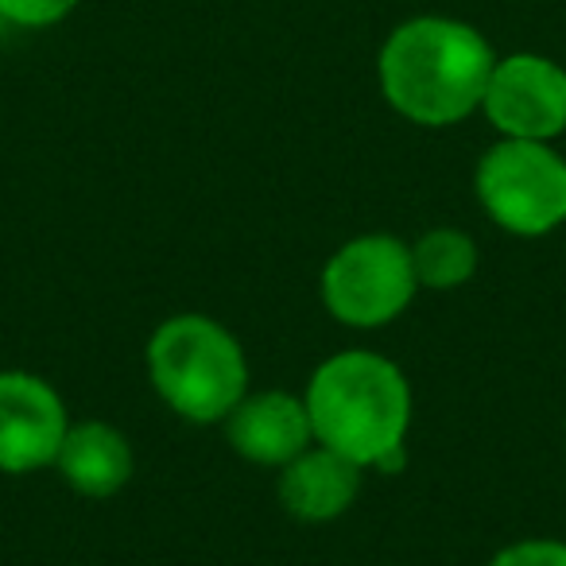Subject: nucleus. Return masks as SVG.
<instances>
[{
  "label": "nucleus",
  "mask_w": 566,
  "mask_h": 566,
  "mask_svg": "<svg viewBox=\"0 0 566 566\" xmlns=\"http://www.w3.org/2000/svg\"><path fill=\"white\" fill-rule=\"evenodd\" d=\"M311 427L318 447L349 458L361 470L396 473L408 462L411 385L403 369L373 349H342L307 380Z\"/></svg>",
  "instance_id": "1"
},
{
  "label": "nucleus",
  "mask_w": 566,
  "mask_h": 566,
  "mask_svg": "<svg viewBox=\"0 0 566 566\" xmlns=\"http://www.w3.org/2000/svg\"><path fill=\"white\" fill-rule=\"evenodd\" d=\"M493 66V48L473 24L416 17L385 40L377 78L385 102L411 125L450 128L481 109Z\"/></svg>",
  "instance_id": "2"
},
{
  "label": "nucleus",
  "mask_w": 566,
  "mask_h": 566,
  "mask_svg": "<svg viewBox=\"0 0 566 566\" xmlns=\"http://www.w3.org/2000/svg\"><path fill=\"white\" fill-rule=\"evenodd\" d=\"M144 361L156 396L187 423H226L229 411L249 396V357L210 315L190 311L159 323Z\"/></svg>",
  "instance_id": "3"
},
{
  "label": "nucleus",
  "mask_w": 566,
  "mask_h": 566,
  "mask_svg": "<svg viewBox=\"0 0 566 566\" xmlns=\"http://www.w3.org/2000/svg\"><path fill=\"white\" fill-rule=\"evenodd\" d=\"M481 210L512 237H547L566 226V159L543 140H501L473 171Z\"/></svg>",
  "instance_id": "4"
},
{
  "label": "nucleus",
  "mask_w": 566,
  "mask_h": 566,
  "mask_svg": "<svg viewBox=\"0 0 566 566\" xmlns=\"http://www.w3.org/2000/svg\"><path fill=\"white\" fill-rule=\"evenodd\" d=\"M411 244L392 233H365L346 241L323 268V303L342 326L380 331L416 300Z\"/></svg>",
  "instance_id": "5"
},
{
  "label": "nucleus",
  "mask_w": 566,
  "mask_h": 566,
  "mask_svg": "<svg viewBox=\"0 0 566 566\" xmlns=\"http://www.w3.org/2000/svg\"><path fill=\"white\" fill-rule=\"evenodd\" d=\"M481 113L509 140L551 144L566 133V71L555 59L532 51L496 59Z\"/></svg>",
  "instance_id": "6"
},
{
  "label": "nucleus",
  "mask_w": 566,
  "mask_h": 566,
  "mask_svg": "<svg viewBox=\"0 0 566 566\" xmlns=\"http://www.w3.org/2000/svg\"><path fill=\"white\" fill-rule=\"evenodd\" d=\"M71 431L63 396L35 373H0V473H35L55 465Z\"/></svg>",
  "instance_id": "7"
},
{
  "label": "nucleus",
  "mask_w": 566,
  "mask_h": 566,
  "mask_svg": "<svg viewBox=\"0 0 566 566\" xmlns=\"http://www.w3.org/2000/svg\"><path fill=\"white\" fill-rule=\"evenodd\" d=\"M229 447L252 465H283L300 458L307 447H315V427H311L307 403L303 396L280 392V388H268V392H249L226 419Z\"/></svg>",
  "instance_id": "8"
},
{
  "label": "nucleus",
  "mask_w": 566,
  "mask_h": 566,
  "mask_svg": "<svg viewBox=\"0 0 566 566\" xmlns=\"http://www.w3.org/2000/svg\"><path fill=\"white\" fill-rule=\"evenodd\" d=\"M357 493H361V465L318 442L280 470V504L303 524H331L346 516Z\"/></svg>",
  "instance_id": "9"
},
{
  "label": "nucleus",
  "mask_w": 566,
  "mask_h": 566,
  "mask_svg": "<svg viewBox=\"0 0 566 566\" xmlns=\"http://www.w3.org/2000/svg\"><path fill=\"white\" fill-rule=\"evenodd\" d=\"M55 465L74 493L105 501V496H117L133 481L136 458L128 439L113 423L82 419V423H71Z\"/></svg>",
  "instance_id": "10"
},
{
  "label": "nucleus",
  "mask_w": 566,
  "mask_h": 566,
  "mask_svg": "<svg viewBox=\"0 0 566 566\" xmlns=\"http://www.w3.org/2000/svg\"><path fill=\"white\" fill-rule=\"evenodd\" d=\"M411 268H416V283L427 292H454L478 272V241L454 226L427 229L411 244Z\"/></svg>",
  "instance_id": "11"
},
{
  "label": "nucleus",
  "mask_w": 566,
  "mask_h": 566,
  "mask_svg": "<svg viewBox=\"0 0 566 566\" xmlns=\"http://www.w3.org/2000/svg\"><path fill=\"white\" fill-rule=\"evenodd\" d=\"M78 9V0H0V20L17 28H55Z\"/></svg>",
  "instance_id": "12"
},
{
  "label": "nucleus",
  "mask_w": 566,
  "mask_h": 566,
  "mask_svg": "<svg viewBox=\"0 0 566 566\" xmlns=\"http://www.w3.org/2000/svg\"><path fill=\"white\" fill-rule=\"evenodd\" d=\"M489 566H566V543L563 539H516L501 547Z\"/></svg>",
  "instance_id": "13"
}]
</instances>
